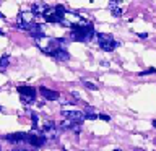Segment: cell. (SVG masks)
<instances>
[{"instance_id":"6da1fadb","label":"cell","mask_w":156,"mask_h":151,"mask_svg":"<svg viewBox=\"0 0 156 151\" xmlns=\"http://www.w3.org/2000/svg\"><path fill=\"white\" fill-rule=\"evenodd\" d=\"M94 36V28H93L91 23L85 24V26H76L73 28V31L70 34L72 41H80V42H86Z\"/></svg>"},{"instance_id":"7a4b0ae2","label":"cell","mask_w":156,"mask_h":151,"mask_svg":"<svg viewBox=\"0 0 156 151\" xmlns=\"http://www.w3.org/2000/svg\"><path fill=\"white\" fill-rule=\"evenodd\" d=\"M98 42H99V47L106 52H112L117 46L115 39L109 34H98Z\"/></svg>"},{"instance_id":"3957f363","label":"cell","mask_w":156,"mask_h":151,"mask_svg":"<svg viewBox=\"0 0 156 151\" xmlns=\"http://www.w3.org/2000/svg\"><path fill=\"white\" fill-rule=\"evenodd\" d=\"M18 93L21 94V101L24 104H31V102L36 99V90L31 86H20Z\"/></svg>"},{"instance_id":"277c9868","label":"cell","mask_w":156,"mask_h":151,"mask_svg":"<svg viewBox=\"0 0 156 151\" xmlns=\"http://www.w3.org/2000/svg\"><path fill=\"white\" fill-rule=\"evenodd\" d=\"M60 114L65 117V119L75 122V124H81V122L85 120V114H83V112H80V111H65V109H63Z\"/></svg>"},{"instance_id":"5b68a950","label":"cell","mask_w":156,"mask_h":151,"mask_svg":"<svg viewBox=\"0 0 156 151\" xmlns=\"http://www.w3.org/2000/svg\"><path fill=\"white\" fill-rule=\"evenodd\" d=\"M42 15H44V18H46L47 23H60L62 21V16H58L55 13V10H52V8H47Z\"/></svg>"},{"instance_id":"8992f818","label":"cell","mask_w":156,"mask_h":151,"mask_svg":"<svg viewBox=\"0 0 156 151\" xmlns=\"http://www.w3.org/2000/svg\"><path fill=\"white\" fill-rule=\"evenodd\" d=\"M51 55L54 58H57V60H60V62H65L70 58V55H68V52L65 51L63 47H57V49H54V51L51 52Z\"/></svg>"},{"instance_id":"52a82bcc","label":"cell","mask_w":156,"mask_h":151,"mask_svg":"<svg viewBox=\"0 0 156 151\" xmlns=\"http://www.w3.org/2000/svg\"><path fill=\"white\" fill-rule=\"evenodd\" d=\"M39 93H41V94L46 97L47 101H55V99H58V93L49 90V88H46V86H41V88H39Z\"/></svg>"},{"instance_id":"ba28073f","label":"cell","mask_w":156,"mask_h":151,"mask_svg":"<svg viewBox=\"0 0 156 151\" xmlns=\"http://www.w3.org/2000/svg\"><path fill=\"white\" fill-rule=\"evenodd\" d=\"M5 140L10 141V143H21V141H26V133H12V135H5Z\"/></svg>"},{"instance_id":"9c48e42d","label":"cell","mask_w":156,"mask_h":151,"mask_svg":"<svg viewBox=\"0 0 156 151\" xmlns=\"http://www.w3.org/2000/svg\"><path fill=\"white\" fill-rule=\"evenodd\" d=\"M47 8L49 7H47V5H44V3H34L33 8H31V13L33 15H42Z\"/></svg>"},{"instance_id":"30bf717a","label":"cell","mask_w":156,"mask_h":151,"mask_svg":"<svg viewBox=\"0 0 156 151\" xmlns=\"http://www.w3.org/2000/svg\"><path fill=\"white\" fill-rule=\"evenodd\" d=\"M83 114H85V119H90V120L98 119V115L94 114V109H93V107H86V111L83 112Z\"/></svg>"},{"instance_id":"8fae6325","label":"cell","mask_w":156,"mask_h":151,"mask_svg":"<svg viewBox=\"0 0 156 151\" xmlns=\"http://www.w3.org/2000/svg\"><path fill=\"white\" fill-rule=\"evenodd\" d=\"M10 63V57L8 55H3L2 58H0V68H7Z\"/></svg>"},{"instance_id":"7c38bea8","label":"cell","mask_w":156,"mask_h":151,"mask_svg":"<svg viewBox=\"0 0 156 151\" xmlns=\"http://www.w3.org/2000/svg\"><path fill=\"white\" fill-rule=\"evenodd\" d=\"M75 124V122H72V120H63V122H60V128H72V125Z\"/></svg>"},{"instance_id":"4fadbf2b","label":"cell","mask_w":156,"mask_h":151,"mask_svg":"<svg viewBox=\"0 0 156 151\" xmlns=\"http://www.w3.org/2000/svg\"><path fill=\"white\" fill-rule=\"evenodd\" d=\"M111 12H112V16H122V10L119 7H111Z\"/></svg>"},{"instance_id":"5bb4252c","label":"cell","mask_w":156,"mask_h":151,"mask_svg":"<svg viewBox=\"0 0 156 151\" xmlns=\"http://www.w3.org/2000/svg\"><path fill=\"white\" fill-rule=\"evenodd\" d=\"M83 85H85L88 90H91V91H96V90H98V86H96V85H93L91 81H83Z\"/></svg>"},{"instance_id":"9a60e30c","label":"cell","mask_w":156,"mask_h":151,"mask_svg":"<svg viewBox=\"0 0 156 151\" xmlns=\"http://www.w3.org/2000/svg\"><path fill=\"white\" fill-rule=\"evenodd\" d=\"M51 128H54V122L47 120L46 124H44V127H42V132H47V130H51Z\"/></svg>"},{"instance_id":"2e32d148","label":"cell","mask_w":156,"mask_h":151,"mask_svg":"<svg viewBox=\"0 0 156 151\" xmlns=\"http://www.w3.org/2000/svg\"><path fill=\"white\" fill-rule=\"evenodd\" d=\"M31 117H33V128L36 130L37 128V115L36 114H31Z\"/></svg>"},{"instance_id":"e0dca14e","label":"cell","mask_w":156,"mask_h":151,"mask_svg":"<svg viewBox=\"0 0 156 151\" xmlns=\"http://www.w3.org/2000/svg\"><path fill=\"white\" fill-rule=\"evenodd\" d=\"M98 117H99L101 120H106V122H109V120H111V117H109V115H106V114H99Z\"/></svg>"},{"instance_id":"ac0fdd59","label":"cell","mask_w":156,"mask_h":151,"mask_svg":"<svg viewBox=\"0 0 156 151\" xmlns=\"http://www.w3.org/2000/svg\"><path fill=\"white\" fill-rule=\"evenodd\" d=\"M148 73H156V70H154V68H148V70H145L143 73H140V75L143 76V75H148Z\"/></svg>"},{"instance_id":"d6986e66","label":"cell","mask_w":156,"mask_h":151,"mask_svg":"<svg viewBox=\"0 0 156 151\" xmlns=\"http://www.w3.org/2000/svg\"><path fill=\"white\" fill-rule=\"evenodd\" d=\"M122 0H111V7H115V3H120Z\"/></svg>"},{"instance_id":"ffe728a7","label":"cell","mask_w":156,"mask_h":151,"mask_svg":"<svg viewBox=\"0 0 156 151\" xmlns=\"http://www.w3.org/2000/svg\"><path fill=\"white\" fill-rule=\"evenodd\" d=\"M138 37H141V39H146V37H148V34H146V33H140V34H138Z\"/></svg>"},{"instance_id":"44dd1931","label":"cell","mask_w":156,"mask_h":151,"mask_svg":"<svg viewBox=\"0 0 156 151\" xmlns=\"http://www.w3.org/2000/svg\"><path fill=\"white\" fill-rule=\"evenodd\" d=\"M153 127H154V128H156V120H153Z\"/></svg>"},{"instance_id":"7402d4cb","label":"cell","mask_w":156,"mask_h":151,"mask_svg":"<svg viewBox=\"0 0 156 151\" xmlns=\"http://www.w3.org/2000/svg\"><path fill=\"white\" fill-rule=\"evenodd\" d=\"M13 151H26V149H13Z\"/></svg>"},{"instance_id":"603a6c76","label":"cell","mask_w":156,"mask_h":151,"mask_svg":"<svg viewBox=\"0 0 156 151\" xmlns=\"http://www.w3.org/2000/svg\"><path fill=\"white\" fill-rule=\"evenodd\" d=\"M0 36H3V31H0Z\"/></svg>"},{"instance_id":"cb8c5ba5","label":"cell","mask_w":156,"mask_h":151,"mask_svg":"<svg viewBox=\"0 0 156 151\" xmlns=\"http://www.w3.org/2000/svg\"><path fill=\"white\" fill-rule=\"evenodd\" d=\"M2 111H3V109H2V107H0V112H2Z\"/></svg>"},{"instance_id":"d4e9b609","label":"cell","mask_w":156,"mask_h":151,"mask_svg":"<svg viewBox=\"0 0 156 151\" xmlns=\"http://www.w3.org/2000/svg\"><path fill=\"white\" fill-rule=\"evenodd\" d=\"M136 151H141V149H136Z\"/></svg>"},{"instance_id":"484cf974","label":"cell","mask_w":156,"mask_h":151,"mask_svg":"<svg viewBox=\"0 0 156 151\" xmlns=\"http://www.w3.org/2000/svg\"><path fill=\"white\" fill-rule=\"evenodd\" d=\"M115 151H119V149H115Z\"/></svg>"},{"instance_id":"4316f807","label":"cell","mask_w":156,"mask_h":151,"mask_svg":"<svg viewBox=\"0 0 156 151\" xmlns=\"http://www.w3.org/2000/svg\"><path fill=\"white\" fill-rule=\"evenodd\" d=\"M63 151H65V149H63Z\"/></svg>"}]
</instances>
